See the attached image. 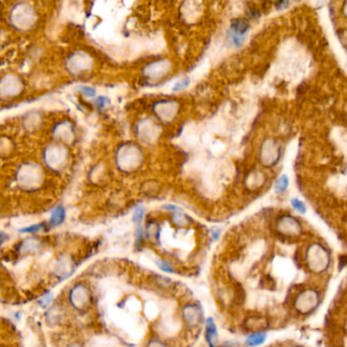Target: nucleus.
<instances>
[{
  "label": "nucleus",
  "mask_w": 347,
  "mask_h": 347,
  "mask_svg": "<svg viewBox=\"0 0 347 347\" xmlns=\"http://www.w3.org/2000/svg\"><path fill=\"white\" fill-rule=\"evenodd\" d=\"M47 172L44 165L35 160H25L15 171L16 187L24 193H37L45 185Z\"/></svg>",
  "instance_id": "f257e3e1"
},
{
  "label": "nucleus",
  "mask_w": 347,
  "mask_h": 347,
  "mask_svg": "<svg viewBox=\"0 0 347 347\" xmlns=\"http://www.w3.org/2000/svg\"><path fill=\"white\" fill-rule=\"evenodd\" d=\"M62 301L75 316H84L91 312L95 305V296L92 287L85 281L73 282L63 294Z\"/></svg>",
  "instance_id": "f03ea898"
},
{
  "label": "nucleus",
  "mask_w": 347,
  "mask_h": 347,
  "mask_svg": "<svg viewBox=\"0 0 347 347\" xmlns=\"http://www.w3.org/2000/svg\"><path fill=\"white\" fill-rule=\"evenodd\" d=\"M39 15L32 4L29 2H20L15 5L10 14L9 21L11 26L18 32L27 33L32 31L38 24Z\"/></svg>",
  "instance_id": "7ed1b4c3"
},
{
  "label": "nucleus",
  "mask_w": 347,
  "mask_h": 347,
  "mask_svg": "<svg viewBox=\"0 0 347 347\" xmlns=\"http://www.w3.org/2000/svg\"><path fill=\"white\" fill-rule=\"evenodd\" d=\"M69 151L65 144L51 141L47 143L41 152L42 164L52 172H62L69 162Z\"/></svg>",
  "instance_id": "20e7f679"
},
{
  "label": "nucleus",
  "mask_w": 347,
  "mask_h": 347,
  "mask_svg": "<svg viewBox=\"0 0 347 347\" xmlns=\"http://www.w3.org/2000/svg\"><path fill=\"white\" fill-rule=\"evenodd\" d=\"M116 164L123 172H133L142 163L143 153L134 143L127 142L119 146L116 151Z\"/></svg>",
  "instance_id": "39448f33"
},
{
  "label": "nucleus",
  "mask_w": 347,
  "mask_h": 347,
  "mask_svg": "<svg viewBox=\"0 0 347 347\" xmlns=\"http://www.w3.org/2000/svg\"><path fill=\"white\" fill-rule=\"evenodd\" d=\"M181 324L188 332H194L199 329L205 321L204 310L202 306L194 300H189L181 305L179 309Z\"/></svg>",
  "instance_id": "423d86ee"
},
{
  "label": "nucleus",
  "mask_w": 347,
  "mask_h": 347,
  "mask_svg": "<svg viewBox=\"0 0 347 347\" xmlns=\"http://www.w3.org/2000/svg\"><path fill=\"white\" fill-rule=\"evenodd\" d=\"M26 91L24 78L16 73H8L0 77V102H14Z\"/></svg>",
  "instance_id": "0eeeda50"
},
{
  "label": "nucleus",
  "mask_w": 347,
  "mask_h": 347,
  "mask_svg": "<svg viewBox=\"0 0 347 347\" xmlns=\"http://www.w3.org/2000/svg\"><path fill=\"white\" fill-rule=\"evenodd\" d=\"M321 293L314 288H307L296 294L292 307L294 311L301 316L313 314L321 305Z\"/></svg>",
  "instance_id": "6e6552de"
},
{
  "label": "nucleus",
  "mask_w": 347,
  "mask_h": 347,
  "mask_svg": "<svg viewBox=\"0 0 347 347\" xmlns=\"http://www.w3.org/2000/svg\"><path fill=\"white\" fill-rule=\"evenodd\" d=\"M330 255L328 251L319 244L311 245L306 254L308 268L317 274L325 272L330 266Z\"/></svg>",
  "instance_id": "1a4fd4ad"
},
{
  "label": "nucleus",
  "mask_w": 347,
  "mask_h": 347,
  "mask_svg": "<svg viewBox=\"0 0 347 347\" xmlns=\"http://www.w3.org/2000/svg\"><path fill=\"white\" fill-rule=\"evenodd\" d=\"M76 264L73 258L68 254L58 255L51 264L50 275L57 282L69 278L75 271Z\"/></svg>",
  "instance_id": "9d476101"
},
{
  "label": "nucleus",
  "mask_w": 347,
  "mask_h": 347,
  "mask_svg": "<svg viewBox=\"0 0 347 347\" xmlns=\"http://www.w3.org/2000/svg\"><path fill=\"white\" fill-rule=\"evenodd\" d=\"M44 312L45 324L50 329L63 327L65 324H67L69 316L71 315L62 299L56 300L49 309Z\"/></svg>",
  "instance_id": "9b49d317"
},
{
  "label": "nucleus",
  "mask_w": 347,
  "mask_h": 347,
  "mask_svg": "<svg viewBox=\"0 0 347 347\" xmlns=\"http://www.w3.org/2000/svg\"><path fill=\"white\" fill-rule=\"evenodd\" d=\"M250 31V24L247 20L242 18L234 19L231 22L228 31V40L235 48H241L247 39Z\"/></svg>",
  "instance_id": "f8f14e48"
},
{
  "label": "nucleus",
  "mask_w": 347,
  "mask_h": 347,
  "mask_svg": "<svg viewBox=\"0 0 347 347\" xmlns=\"http://www.w3.org/2000/svg\"><path fill=\"white\" fill-rule=\"evenodd\" d=\"M152 111L160 121L170 122L177 117L180 104L174 100H158L152 105Z\"/></svg>",
  "instance_id": "ddd939ff"
},
{
  "label": "nucleus",
  "mask_w": 347,
  "mask_h": 347,
  "mask_svg": "<svg viewBox=\"0 0 347 347\" xmlns=\"http://www.w3.org/2000/svg\"><path fill=\"white\" fill-rule=\"evenodd\" d=\"M65 67L70 74L80 75L91 69L92 59L82 52H75L67 57Z\"/></svg>",
  "instance_id": "4468645a"
},
{
  "label": "nucleus",
  "mask_w": 347,
  "mask_h": 347,
  "mask_svg": "<svg viewBox=\"0 0 347 347\" xmlns=\"http://www.w3.org/2000/svg\"><path fill=\"white\" fill-rule=\"evenodd\" d=\"M259 158L265 166L270 167V166L275 165L280 158L279 144L274 139H271V138L264 140L260 147Z\"/></svg>",
  "instance_id": "2eb2a0df"
},
{
  "label": "nucleus",
  "mask_w": 347,
  "mask_h": 347,
  "mask_svg": "<svg viewBox=\"0 0 347 347\" xmlns=\"http://www.w3.org/2000/svg\"><path fill=\"white\" fill-rule=\"evenodd\" d=\"M51 136L53 141L63 144H70L75 139V130L72 123L68 120H61L54 124L51 129Z\"/></svg>",
  "instance_id": "dca6fc26"
},
{
  "label": "nucleus",
  "mask_w": 347,
  "mask_h": 347,
  "mask_svg": "<svg viewBox=\"0 0 347 347\" xmlns=\"http://www.w3.org/2000/svg\"><path fill=\"white\" fill-rule=\"evenodd\" d=\"M270 327L269 319L262 314H249L241 322V328L247 334L254 332H266Z\"/></svg>",
  "instance_id": "f3484780"
},
{
  "label": "nucleus",
  "mask_w": 347,
  "mask_h": 347,
  "mask_svg": "<svg viewBox=\"0 0 347 347\" xmlns=\"http://www.w3.org/2000/svg\"><path fill=\"white\" fill-rule=\"evenodd\" d=\"M160 127L151 119L141 120L136 127V134L142 142L153 143L160 135Z\"/></svg>",
  "instance_id": "a211bd4d"
},
{
  "label": "nucleus",
  "mask_w": 347,
  "mask_h": 347,
  "mask_svg": "<svg viewBox=\"0 0 347 347\" xmlns=\"http://www.w3.org/2000/svg\"><path fill=\"white\" fill-rule=\"evenodd\" d=\"M171 70V63L167 59H158L144 66L142 73L150 79H158L164 77Z\"/></svg>",
  "instance_id": "6ab92c4d"
},
{
  "label": "nucleus",
  "mask_w": 347,
  "mask_h": 347,
  "mask_svg": "<svg viewBox=\"0 0 347 347\" xmlns=\"http://www.w3.org/2000/svg\"><path fill=\"white\" fill-rule=\"evenodd\" d=\"M43 241L37 237H28L23 239L17 246V253L20 256H33L42 251Z\"/></svg>",
  "instance_id": "aec40b11"
},
{
  "label": "nucleus",
  "mask_w": 347,
  "mask_h": 347,
  "mask_svg": "<svg viewBox=\"0 0 347 347\" xmlns=\"http://www.w3.org/2000/svg\"><path fill=\"white\" fill-rule=\"evenodd\" d=\"M44 123V116L41 111L33 110L27 112L23 116L22 126L25 131L29 133H34L38 131Z\"/></svg>",
  "instance_id": "412c9836"
},
{
  "label": "nucleus",
  "mask_w": 347,
  "mask_h": 347,
  "mask_svg": "<svg viewBox=\"0 0 347 347\" xmlns=\"http://www.w3.org/2000/svg\"><path fill=\"white\" fill-rule=\"evenodd\" d=\"M277 230L280 234L287 237L298 236L301 232V227L298 222L289 215L281 216L277 222Z\"/></svg>",
  "instance_id": "4be33fe9"
},
{
  "label": "nucleus",
  "mask_w": 347,
  "mask_h": 347,
  "mask_svg": "<svg viewBox=\"0 0 347 347\" xmlns=\"http://www.w3.org/2000/svg\"><path fill=\"white\" fill-rule=\"evenodd\" d=\"M204 339L208 347H218L220 342V333L215 323V320L212 317H208L204 321Z\"/></svg>",
  "instance_id": "5701e85b"
},
{
  "label": "nucleus",
  "mask_w": 347,
  "mask_h": 347,
  "mask_svg": "<svg viewBox=\"0 0 347 347\" xmlns=\"http://www.w3.org/2000/svg\"><path fill=\"white\" fill-rule=\"evenodd\" d=\"M66 209L62 205H57L53 208V210L50 213L49 220L47 222L49 228H58L62 226L66 221Z\"/></svg>",
  "instance_id": "b1692460"
},
{
  "label": "nucleus",
  "mask_w": 347,
  "mask_h": 347,
  "mask_svg": "<svg viewBox=\"0 0 347 347\" xmlns=\"http://www.w3.org/2000/svg\"><path fill=\"white\" fill-rule=\"evenodd\" d=\"M267 339V332H254L247 334L245 338V345L247 347H258L265 343Z\"/></svg>",
  "instance_id": "393cba45"
},
{
  "label": "nucleus",
  "mask_w": 347,
  "mask_h": 347,
  "mask_svg": "<svg viewBox=\"0 0 347 347\" xmlns=\"http://www.w3.org/2000/svg\"><path fill=\"white\" fill-rule=\"evenodd\" d=\"M55 295L54 292L51 290H45L43 293L40 294V296L36 299V305L39 309L46 311L49 309L54 302H55Z\"/></svg>",
  "instance_id": "a878e982"
},
{
  "label": "nucleus",
  "mask_w": 347,
  "mask_h": 347,
  "mask_svg": "<svg viewBox=\"0 0 347 347\" xmlns=\"http://www.w3.org/2000/svg\"><path fill=\"white\" fill-rule=\"evenodd\" d=\"M143 347H175V346H174V344L169 340L159 335H152L147 340H145Z\"/></svg>",
  "instance_id": "bb28decb"
},
{
  "label": "nucleus",
  "mask_w": 347,
  "mask_h": 347,
  "mask_svg": "<svg viewBox=\"0 0 347 347\" xmlns=\"http://www.w3.org/2000/svg\"><path fill=\"white\" fill-rule=\"evenodd\" d=\"M49 226L47 223H38V224H33L30 226H27L25 228H22L19 230V233L21 234H27V235H37L41 232L49 230Z\"/></svg>",
  "instance_id": "cd10ccee"
},
{
  "label": "nucleus",
  "mask_w": 347,
  "mask_h": 347,
  "mask_svg": "<svg viewBox=\"0 0 347 347\" xmlns=\"http://www.w3.org/2000/svg\"><path fill=\"white\" fill-rule=\"evenodd\" d=\"M14 142L11 138L6 136H0V155L8 154L13 151Z\"/></svg>",
  "instance_id": "c85d7f7f"
},
{
  "label": "nucleus",
  "mask_w": 347,
  "mask_h": 347,
  "mask_svg": "<svg viewBox=\"0 0 347 347\" xmlns=\"http://www.w3.org/2000/svg\"><path fill=\"white\" fill-rule=\"evenodd\" d=\"M288 185H289L288 177L286 175H282L276 181V183L274 185V190L277 194H281V193L285 192V190L288 188Z\"/></svg>",
  "instance_id": "c756f323"
},
{
  "label": "nucleus",
  "mask_w": 347,
  "mask_h": 347,
  "mask_svg": "<svg viewBox=\"0 0 347 347\" xmlns=\"http://www.w3.org/2000/svg\"><path fill=\"white\" fill-rule=\"evenodd\" d=\"M264 177L262 175V172L260 171H256V172H252V175L249 176L248 178V181H247V184L248 186L254 188V187H258V186H261L264 182Z\"/></svg>",
  "instance_id": "7c9ffc66"
},
{
  "label": "nucleus",
  "mask_w": 347,
  "mask_h": 347,
  "mask_svg": "<svg viewBox=\"0 0 347 347\" xmlns=\"http://www.w3.org/2000/svg\"><path fill=\"white\" fill-rule=\"evenodd\" d=\"M145 213V208L142 205H138L133 212V216H132V222L133 224H135L137 227L141 226V223L143 221V216Z\"/></svg>",
  "instance_id": "2f4dec72"
},
{
  "label": "nucleus",
  "mask_w": 347,
  "mask_h": 347,
  "mask_svg": "<svg viewBox=\"0 0 347 347\" xmlns=\"http://www.w3.org/2000/svg\"><path fill=\"white\" fill-rule=\"evenodd\" d=\"M171 219H172V223L177 226H186V225H188V222H189L188 216L186 214L182 213V211L172 212Z\"/></svg>",
  "instance_id": "473e14b6"
},
{
  "label": "nucleus",
  "mask_w": 347,
  "mask_h": 347,
  "mask_svg": "<svg viewBox=\"0 0 347 347\" xmlns=\"http://www.w3.org/2000/svg\"><path fill=\"white\" fill-rule=\"evenodd\" d=\"M77 91L85 98H95L97 95V91L89 85H80L77 88Z\"/></svg>",
  "instance_id": "72a5a7b5"
},
{
  "label": "nucleus",
  "mask_w": 347,
  "mask_h": 347,
  "mask_svg": "<svg viewBox=\"0 0 347 347\" xmlns=\"http://www.w3.org/2000/svg\"><path fill=\"white\" fill-rule=\"evenodd\" d=\"M156 265L161 271H163L165 273H175L176 272L175 268L170 265L169 262H167L165 260H157Z\"/></svg>",
  "instance_id": "f704fd0d"
},
{
  "label": "nucleus",
  "mask_w": 347,
  "mask_h": 347,
  "mask_svg": "<svg viewBox=\"0 0 347 347\" xmlns=\"http://www.w3.org/2000/svg\"><path fill=\"white\" fill-rule=\"evenodd\" d=\"M190 82H191V80H190V78H188V77L179 80L178 82L175 83V85L172 86V92L177 93V92H181V91L187 89V88L190 85Z\"/></svg>",
  "instance_id": "c9c22d12"
},
{
  "label": "nucleus",
  "mask_w": 347,
  "mask_h": 347,
  "mask_svg": "<svg viewBox=\"0 0 347 347\" xmlns=\"http://www.w3.org/2000/svg\"><path fill=\"white\" fill-rule=\"evenodd\" d=\"M290 203H291L292 207H293L297 212L302 213V214H305V213L307 212V207H306V205H305V203H303L302 201H300V200H298V199H296V198H293V199L290 201Z\"/></svg>",
  "instance_id": "e433bc0d"
},
{
  "label": "nucleus",
  "mask_w": 347,
  "mask_h": 347,
  "mask_svg": "<svg viewBox=\"0 0 347 347\" xmlns=\"http://www.w3.org/2000/svg\"><path fill=\"white\" fill-rule=\"evenodd\" d=\"M63 347H88V346L80 339H70L64 343Z\"/></svg>",
  "instance_id": "4c0bfd02"
},
{
  "label": "nucleus",
  "mask_w": 347,
  "mask_h": 347,
  "mask_svg": "<svg viewBox=\"0 0 347 347\" xmlns=\"http://www.w3.org/2000/svg\"><path fill=\"white\" fill-rule=\"evenodd\" d=\"M95 103L99 109H104L106 106L110 104V100L106 97H99L95 100Z\"/></svg>",
  "instance_id": "58836bf2"
},
{
  "label": "nucleus",
  "mask_w": 347,
  "mask_h": 347,
  "mask_svg": "<svg viewBox=\"0 0 347 347\" xmlns=\"http://www.w3.org/2000/svg\"><path fill=\"white\" fill-rule=\"evenodd\" d=\"M10 238L11 237L7 232L0 230V247H3L7 242H9Z\"/></svg>",
  "instance_id": "ea45409f"
},
{
  "label": "nucleus",
  "mask_w": 347,
  "mask_h": 347,
  "mask_svg": "<svg viewBox=\"0 0 347 347\" xmlns=\"http://www.w3.org/2000/svg\"><path fill=\"white\" fill-rule=\"evenodd\" d=\"M162 208L165 209V210H169V211H171V212L182 211V209H181L180 207H178V206H176V205H172V204H165V205H163Z\"/></svg>",
  "instance_id": "a19ab883"
},
{
  "label": "nucleus",
  "mask_w": 347,
  "mask_h": 347,
  "mask_svg": "<svg viewBox=\"0 0 347 347\" xmlns=\"http://www.w3.org/2000/svg\"><path fill=\"white\" fill-rule=\"evenodd\" d=\"M347 264V256H341L339 258V269H342Z\"/></svg>",
  "instance_id": "79ce46f5"
},
{
  "label": "nucleus",
  "mask_w": 347,
  "mask_h": 347,
  "mask_svg": "<svg viewBox=\"0 0 347 347\" xmlns=\"http://www.w3.org/2000/svg\"><path fill=\"white\" fill-rule=\"evenodd\" d=\"M287 6H288L287 0H279L278 4H277V9H279V10L285 9Z\"/></svg>",
  "instance_id": "37998d69"
},
{
  "label": "nucleus",
  "mask_w": 347,
  "mask_h": 347,
  "mask_svg": "<svg viewBox=\"0 0 347 347\" xmlns=\"http://www.w3.org/2000/svg\"><path fill=\"white\" fill-rule=\"evenodd\" d=\"M221 234H222L221 230H215V231L212 233V239H213V240H218V239L221 237Z\"/></svg>",
  "instance_id": "c03bdc74"
},
{
  "label": "nucleus",
  "mask_w": 347,
  "mask_h": 347,
  "mask_svg": "<svg viewBox=\"0 0 347 347\" xmlns=\"http://www.w3.org/2000/svg\"><path fill=\"white\" fill-rule=\"evenodd\" d=\"M218 347H234L233 343H224V344H220Z\"/></svg>",
  "instance_id": "a18cd8bd"
},
{
  "label": "nucleus",
  "mask_w": 347,
  "mask_h": 347,
  "mask_svg": "<svg viewBox=\"0 0 347 347\" xmlns=\"http://www.w3.org/2000/svg\"><path fill=\"white\" fill-rule=\"evenodd\" d=\"M3 207H4V203H3V199H2V197H0V212H2V210H3Z\"/></svg>",
  "instance_id": "49530a36"
},
{
  "label": "nucleus",
  "mask_w": 347,
  "mask_h": 347,
  "mask_svg": "<svg viewBox=\"0 0 347 347\" xmlns=\"http://www.w3.org/2000/svg\"><path fill=\"white\" fill-rule=\"evenodd\" d=\"M288 347H305V346L299 345V344H292V345H290V346H288Z\"/></svg>",
  "instance_id": "de8ad7c7"
}]
</instances>
